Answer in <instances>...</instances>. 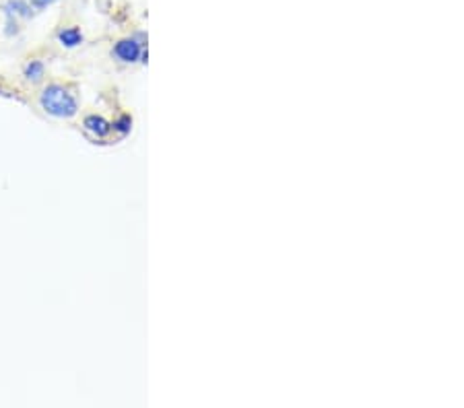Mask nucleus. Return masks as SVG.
Here are the masks:
<instances>
[{"instance_id":"obj_6","label":"nucleus","mask_w":464,"mask_h":408,"mask_svg":"<svg viewBox=\"0 0 464 408\" xmlns=\"http://www.w3.org/2000/svg\"><path fill=\"white\" fill-rule=\"evenodd\" d=\"M44 75H46V67H44L42 60H32V62H27L25 69H23V77H25L27 81H32V83L42 81Z\"/></svg>"},{"instance_id":"obj_3","label":"nucleus","mask_w":464,"mask_h":408,"mask_svg":"<svg viewBox=\"0 0 464 408\" xmlns=\"http://www.w3.org/2000/svg\"><path fill=\"white\" fill-rule=\"evenodd\" d=\"M83 126H85V130H87L89 134H93L95 139H106V136L112 132V124H110L106 118L97 116V114L87 116V118L83 120Z\"/></svg>"},{"instance_id":"obj_2","label":"nucleus","mask_w":464,"mask_h":408,"mask_svg":"<svg viewBox=\"0 0 464 408\" xmlns=\"http://www.w3.org/2000/svg\"><path fill=\"white\" fill-rule=\"evenodd\" d=\"M114 54L122 60V62H136L143 54L141 50V44L132 38H126V40H120L116 46H114Z\"/></svg>"},{"instance_id":"obj_8","label":"nucleus","mask_w":464,"mask_h":408,"mask_svg":"<svg viewBox=\"0 0 464 408\" xmlns=\"http://www.w3.org/2000/svg\"><path fill=\"white\" fill-rule=\"evenodd\" d=\"M54 3H56V0H29V5H32L34 11H44V9L52 7Z\"/></svg>"},{"instance_id":"obj_1","label":"nucleus","mask_w":464,"mask_h":408,"mask_svg":"<svg viewBox=\"0 0 464 408\" xmlns=\"http://www.w3.org/2000/svg\"><path fill=\"white\" fill-rule=\"evenodd\" d=\"M40 106L54 118H73L79 110L77 97L62 85H48L40 95Z\"/></svg>"},{"instance_id":"obj_4","label":"nucleus","mask_w":464,"mask_h":408,"mask_svg":"<svg viewBox=\"0 0 464 408\" xmlns=\"http://www.w3.org/2000/svg\"><path fill=\"white\" fill-rule=\"evenodd\" d=\"M3 11H5V17H11V19H29L34 15V9L27 0H7Z\"/></svg>"},{"instance_id":"obj_5","label":"nucleus","mask_w":464,"mask_h":408,"mask_svg":"<svg viewBox=\"0 0 464 408\" xmlns=\"http://www.w3.org/2000/svg\"><path fill=\"white\" fill-rule=\"evenodd\" d=\"M58 42L64 48H77L79 44H83V32L79 27H66L58 34Z\"/></svg>"},{"instance_id":"obj_7","label":"nucleus","mask_w":464,"mask_h":408,"mask_svg":"<svg viewBox=\"0 0 464 408\" xmlns=\"http://www.w3.org/2000/svg\"><path fill=\"white\" fill-rule=\"evenodd\" d=\"M130 128H132V118H130V116H120V118L112 124V130L118 132V134H122V136L128 134Z\"/></svg>"}]
</instances>
